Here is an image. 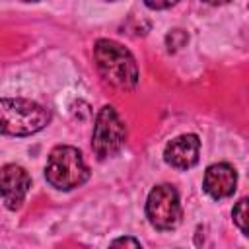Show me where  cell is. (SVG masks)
<instances>
[{"label":"cell","mask_w":249,"mask_h":249,"mask_svg":"<svg viewBox=\"0 0 249 249\" xmlns=\"http://www.w3.org/2000/svg\"><path fill=\"white\" fill-rule=\"evenodd\" d=\"M93 60L99 74L115 88L132 89L138 84V66L128 49L111 39H99L93 47Z\"/></svg>","instance_id":"cell-1"},{"label":"cell","mask_w":249,"mask_h":249,"mask_svg":"<svg viewBox=\"0 0 249 249\" xmlns=\"http://www.w3.org/2000/svg\"><path fill=\"white\" fill-rule=\"evenodd\" d=\"M49 121V109H45L37 101L23 97L0 99V134L29 136L43 130Z\"/></svg>","instance_id":"cell-2"},{"label":"cell","mask_w":249,"mask_h":249,"mask_svg":"<svg viewBox=\"0 0 249 249\" xmlns=\"http://www.w3.org/2000/svg\"><path fill=\"white\" fill-rule=\"evenodd\" d=\"M47 181L58 191H70L84 185L89 177V169L84 161V156L74 146H56L51 150L47 167Z\"/></svg>","instance_id":"cell-3"},{"label":"cell","mask_w":249,"mask_h":249,"mask_svg":"<svg viewBox=\"0 0 249 249\" xmlns=\"http://www.w3.org/2000/svg\"><path fill=\"white\" fill-rule=\"evenodd\" d=\"M126 140V128L115 107L105 105L99 109L95 123H93V134H91V150L99 160L115 156Z\"/></svg>","instance_id":"cell-4"},{"label":"cell","mask_w":249,"mask_h":249,"mask_svg":"<svg viewBox=\"0 0 249 249\" xmlns=\"http://www.w3.org/2000/svg\"><path fill=\"white\" fill-rule=\"evenodd\" d=\"M146 216L156 230L167 231L181 222L179 193L171 185H158L150 191L146 200Z\"/></svg>","instance_id":"cell-5"},{"label":"cell","mask_w":249,"mask_h":249,"mask_svg":"<svg viewBox=\"0 0 249 249\" xmlns=\"http://www.w3.org/2000/svg\"><path fill=\"white\" fill-rule=\"evenodd\" d=\"M31 187L29 173L16 163H8L0 167V198L8 210L21 208Z\"/></svg>","instance_id":"cell-6"},{"label":"cell","mask_w":249,"mask_h":249,"mask_svg":"<svg viewBox=\"0 0 249 249\" xmlns=\"http://www.w3.org/2000/svg\"><path fill=\"white\" fill-rule=\"evenodd\" d=\"M202 187L216 200L228 198L237 189V173L230 163H212L204 171Z\"/></svg>","instance_id":"cell-7"},{"label":"cell","mask_w":249,"mask_h":249,"mask_svg":"<svg viewBox=\"0 0 249 249\" xmlns=\"http://www.w3.org/2000/svg\"><path fill=\"white\" fill-rule=\"evenodd\" d=\"M198 150L200 140L196 134H181L167 142L163 158L175 169H189L198 161Z\"/></svg>","instance_id":"cell-8"},{"label":"cell","mask_w":249,"mask_h":249,"mask_svg":"<svg viewBox=\"0 0 249 249\" xmlns=\"http://www.w3.org/2000/svg\"><path fill=\"white\" fill-rule=\"evenodd\" d=\"M233 222L241 230V233L247 235V198H241L233 206Z\"/></svg>","instance_id":"cell-9"},{"label":"cell","mask_w":249,"mask_h":249,"mask_svg":"<svg viewBox=\"0 0 249 249\" xmlns=\"http://www.w3.org/2000/svg\"><path fill=\"white\" fill-rule=\"evenodd\" d=\"M187 33L183 31V29H173L171 33H167V37H165V43H167V49L169 51H177V49H181L185 43H187Z\"/></svg>","instance_id":"cell-10"},{"label":"cell","mask_w":249,"mask_h":249,"mask_svg":"<svg viewBox=\"0 0 249 249\" xmlns=\"http://www.w3.org/2000/svg\"><path fill=\"white\" fill-rule=\"evenodd\" d=\"M179 0H144V4L150 8V10H165L173 4H177Z\"/></svg>","instance_id":"cell-11"},{"label":"cell","mask_w":249,"mask_h":249,"mask_svg":"<svg viewBox=\"0 0 249 249\" xmlns=\"http://www.w3.org/2000/svg\"><path fill=\"white\" fill-rule=\"evenodd\" d=\"M111 245H130V247H140V241L134 237H119L115 241H111Z\"/></svg>","instance_id":"cell-12"},{"label":"cell","mask_w":249,"mask_h":249,"mask_svg":"<svg viewBox=\"0 0 249 249\" xmlns=\"http://www.w3.org/2000/svg\"><path fill=\"white\" fill-rule=\"evenodd\" d=\"M202 2H206L210 6H222V4H228L230 0H202Z\"/></svg>","instance_id":"cell-13"},{"label":"cell","mask_w":249,"mask_h":249,"mask_svg":"<svg viewBox=\"0 0 249 249\" xmlns=\"http://www.w3.org/2000/svg\"><path fill=\"white\" fill-rule=\"evenodd\" d=\"M25 2H37V0H25Z\"/></svg>","instance_id":"cell-14"}]
</instances>
